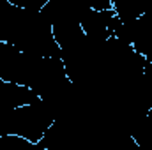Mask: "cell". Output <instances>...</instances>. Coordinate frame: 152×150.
<instances>
[{
	"instance_id": "obj_1",
	"label": "cell",
	"mask_w": 152,
	"mask_h": 150,
	"mask_svg": "<svg viewBox=\"0 0 152 150\" xmlns=\"http://www.w3.org/2000/svg\"><path fill=\"white\" fill-rule=\"evenodd\" d=\"M53 122L55 117L39 101L36 104L0 113V138L20 136L30 143H39Z\"/></svg>"
}]
</instances>
